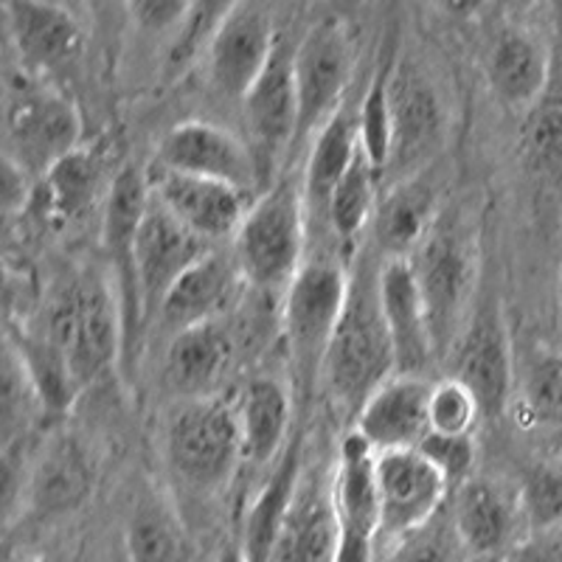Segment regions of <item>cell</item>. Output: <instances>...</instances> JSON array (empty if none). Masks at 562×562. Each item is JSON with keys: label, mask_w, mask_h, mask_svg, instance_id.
<instances>
[{"label": "cell", "mask_w": 562, "mask_h": 562, "mask_svg": "<svg viewBox=\"0 0 562 562\" xmlns=\"http://www.w3.org/2000/svg\"><path fill=\"white\" fill-rule=\"evenodd\" d=\"M380 265L383 259L374 248L355 259L349 295L321 369L333 403L355 416L371 391L396 374L394 344L380 304Z\"/></svg>", "instance_id": "6da1fadb"}, {"label": "cell", "mask_w": 562, "mask_h": 562, "mask_svg": "<svg viewBox=\"0 0 562 562\" xmlns=\"http://www.w3.org/2000/svg\"><path fill=\"white\" fill-rule=\"evenodd\" d=\"M43 335L65 351L79 389L97 383L124 358L122 301L113 281L97 270L70 279L48 304Z\"/></svg>", "instance_id": "7a4b0ae2"}, {"label": "cell", "mask_w": 562, "mask_h": 562, "mask_svg": "<svg viewBox=\"0 0 562 562\" xmlns=\"http://www.w3.org/2000/svg\"><path fill=\"white\" fill-rule=\"evenodd\" d=\"M234 243V259L245 284L262 293H284L301 270L307 243V205L304 186L295 180L265 189L250 203Z\"/></svg>", "instance_id": "3957f363"}, {"label": "cell", "mask_w": 562, "mask_h": 562, "mask_svg": "<svg viewBox=\"0 0 562 562\" xmlns=\"http://www.w3.org/2000/svg\"><path fill=\"white\" fill-rule=\"evenodd\" d=\"M164 459L178 484L214 495L245 461L237 405L223 396L183 400L164 430Z\"/></svg>", "instance_id": "277c9868"}, {"label": "cell", "mask_w": 562, "mask_h": 562, "mask_svg": "<svg viewBox=\"0 0 562 562\" xmlns=\"http://www.w3.org/2000/svg\"><path fill=\"white\" fill-rule=\"evenodd\" d=\"M346 295H349V270L340 259L329 256L307 259L284 290L281 329L288 340L295 378L304 389L321 378Z\"/></svg>", "instance_id": "5b68a950"}, {"label": "cell", "mask_w": 562, "mask_h": 562, "mask_svg": "<svg viewBox=\"0 0 562 562\" xmlns=\"http://www.w3.org/2000/svg\"><path fill=\"white\" fill-rule=\"evenodd\" d=\"M82 119L63 90L20 77L7 93V153L9 164L29 178H43L54 164L79 149Z\"/></svg>", "instance_id": "8992f818"}, {"label": "cell", "mask_w": 562, "mask_h": 562, "mask_svg": "<svg viewBox=\"0 0 562 562\" xmlns=\"http://www.w3.org/2000/svg\"><path fill=\"white\" fill-rule=\"evenodd\" d=\"M391 155L383 183L428 172L448 133V115L428 70L416 59H391L389 70Z\"/></svg>", "instance_id": "52a82bcc"}, {"label": "cell", "mask_w": 562, "mask_h": 562, "mask_svg": "<svg viewBox=\"0 0 562 562\" xmlns=\"http://www.w3.org/2000/svg\"><path fill=\"white\" fill-rule=\"evenodd\" d=\"M411 265L428 307L436 355H441L467 324L464 313L475 284L473 243L453 220L439 217L425 243L411 256Z\"/></svg>", "instance_id": "ba28073f"}, {"label": "cell", "mask_w": 562, "mask_h": 562, "mask_svg": "<svg viewBox=\"0 0 562 562\" xmlns=\"http://www.w3.org/2000/svg\"><path fill=\"white\" fill-rule=\"evenodd\" d=\"M299 135L295 144L318 133L340 108L355 77V43L344 20L324 18L307 29L293 54Z\"/></svg>", "instance_id": "9c48e42d"}, {"label": "cell", "mask_w": 562, "mask_h": 562, "mask_svg": "<svg viewBox=\"0 0 562 562\" xmlns=\"http://www.w3.org/2000/svg\"><path fill=\"white\" fill-rule=\"evenodd\" d=\"M149 205V178L140 169L124 167L110 183L108 205H104L102 245L108 256L110 276H113L115 293L122 301L124 318V366H133L138 349L140 329L147 324L144 304L138 290V262H135V243L144 211Z\"/></svg>", "instance_id": "30bf717a"}, {"label": "cell", "mask_w": 562, "mask_h": 562, "mask_svg": "<svg viewBox=\"0 0 562 562\" xmlns=\"http://www.w3.org/2000/svg\"><path fill=\"white\" fill-rule=\"evenodd\" d=\"M380 498V546L391 549L439 518L448 498V479L416 448L374 453Z\"/></svg>", "instance_id": "8fae6325"}, {"label": "cell", "mask_w": 562, "mask_h": 562, "mask_svg": "<svg viewBox=\"0 0 562 562\" xmlns=\"http://www.w3.org/2000/svg\"><path fill=\"white\" fill-rule=\"evenodd\" d=\"M453 374L473 391L484 419H498L515 391V358L498 307L484 304L470 315L453 349Z\"/></svg>", "instance_id": "7c38bea8"}, {"label": "cell", "mask_w": 562, "mask_h": 562, "mask_svg": "<svg viewBox=\"0 0 562 562\" xmlns=\"http://www.w3.org/2000/svg\"><path fill=\"white\" fill-rule=\"evenodd\" d=\"M155 167L223 180L248 194H254L262 180L254 149L245 147L234 133L209 122H183L169 130L158 144Z\"/></svg>", "instance_id": "4fadbf2b"}, {"label": "cell", "mask_w": 562, "mask_h": 562, "mask_svg": "<svg viewBox=\"0 0 562 562\" xmlns=\"http://www.w3.org/2000/svg\"><path fill=\"white\" fill-rule=\"evenodd\" d=\"M214 245L200 239L198 234L180 225L149 192V205L144 211L135 243V262H138V290L144 304V318H158L160 304L167 299L175 281L186 270L209 256Z\"/></svg>", "instance_id": "5bb4252c"}, {"label": "cell", "mask_w": 562, "mask_h": 562, "mask_svg": "<svg viewBox=\"0 0 562 562\" xmlns=\"http://www.w3.org/2000/svg\"><path fill=\"white\" fill-rule=\"evenodd\" d=\"M149 192L180 225L198 234L209 245L237 237L239 225L250 209V194L223 180L172 172L155 167Z\"/></svg>", "instance_id": "9a60e30c"}, {"label": "cell", "mask_w": 562, "mask_h": 562, "mask_svg": "<svg viewBox=\"0 0 562 562\" xmlns=\"http://www.w3.org/2000/svg\"><path fill=\"white\" fill-rule=\"evenodd\" d=\"M450 520L470 560L504 562L526 537L518 490L498 481L467 479L453 490Z\"/></svg>", "instance_id": "2e32d148"}, {"label": "cell", "mask_w": 562, "mask_h": 562, "mask_svg": "<svg viewBox=\"0 0 562 562\" xmlns=\"http://www.w3.org/2000/svg\"><path fill=\"white\" fill-rule=\"evenodd\" d=\"M279 43L273 20L254 3H239L205 45L211 88L223 99H245Z\"/></svg>", "instance_id": "e0dca14e"}, {"label": "cell", "mask_w": 562, "mask_h": 562, "mask_svg": "<svg viewBox=\"0 0 562 562\" xmlns=\"http://www.w3.org/2000/svg\"><path fill=\"white\" fill-rule=\"evenodd\" d=\"M430 383L422 374H391L355 416V434L374 453L419 448L430 434Z\"/></svg>", "instance_id": "ac0fdd59"}, {"label": "cell", "mask_w": 562, "mask_h": 562, "mask_svg": "<svg viewBox=\"0 0 562 562\" xmlns=\"http://www.w3.org/2000/svg\"><path fill=\"white\" fill-rule=\"evenodd\" d=\"M9 37L32 77L65 74L82 59L85 32L68 9L48 0H7Z\"/></svg>", "instance_id": "d6986e66"}, {"label": "cell", "mask_w": 562, "mask_h": 562, "mask_svg": "<svg viewBox=\"0 0 562 562\" xmlns=\"http://www.w3.org/2000/svg\"><path fill=\"white\" fill-rule=\"evenodd\" d=\"M295 48L284 37H279L273 57L265 65L262 77L256 79L248 97L243 99L245 122L254 138L256 160L279 158L299 135V97H295L293 74ZM262 169V164H259Z\"/></svg>", "instance_id": "ffe728a7"}, {"label": "cell", "mask_w": 562, "mask_h": 562, "mask_svg": "<svg viewBox=\"0 0 562 562\" xmlns=\"http://www.w3.org/2000/svg\"><path fill=\"white\" fill-rule=\"evenodd\" d=\"M380 304H383L385 326L394 344L396 371L400 374H422L436 358L434 333L419 281H416L411 259H383L380 265Z\"/></svg>", "instance_id": "44dd1931"}, {"label": "cell", "mask_w": 562, "mask_h": 562, "mask_svg": "<svg viewBox=\"0 0 562 562\" xmlns=\"http://www.w3.org/2000/svg\"><path fill=\"white\" fill-rule=\"evenodd\" d=\"M338 543L340 531L333 504V479L301 473L299 490L268 562H335Z\"/></svg>", "instance_id": "7402d4cb"}, {"label": "cell", "mask_w": 562, "mask_h": 562, "mask_svg": "<svg viewBox=\"0 0 562 562\" xmlns=\"http://www.w3.org/2000/svg\"><path fill=\"white\" fill-rule=\"evenodd\" d=\"M243 281V270L234 254L225 256L220 250H211L175 281V288L160 304L158 321L172 335L183 333L189 326L205 324V321H223L231 304L237 301Z\"/></svg>", "instance_id": "603a6c76"}, {"label": "cell", "mask_w": 562, "mask_h": 562, "mask_svg": "<svg viewBox=\"0 0 562 562\" xmlns=\"http://www.w3.org/2000/svg\"><path fill=\"white\" fill-rule=\"evenodd\" d=\"M439 220V194L428 172L385 186L371 220V248L380 259H411Z\"/></svg>", "instance_id": "cb8c5ba5"}, {"label": "cell", "mask_w": 562, "mask_h": 562, "mask_svg": "<svg viewBox=\"0 0 562 562\" xmlns=\"http://www.w3.org/2000/svg\"><path fill=\"white\" fill-rule=\"evenodd\" d=\"M234 360V340L223 321H205L172 335L167 349V383L180 400L217 396Z\"/></svg>", "instance_id": "d4e9b609"}, {"label": "cell", "mask_w": 562, "mask_h": 562, "mask_svg": "<svg viewBox=\"0 0 562 562\" xmlns=\"http://www.w3.org/2000/svg\"><path fill=\"white\" fill-rule=\"evenodd\" d=\"M486 79L501 104L531 108L549 82V54L535 34L518 23H506L492 37Z\"/></svg>", "instance_id": "484cf974"}, {"label": "cell", "mask_w": 562, "mask_h": 562, "mask_svg": "<svg viewBox=\"0 0 562 562\" xmlns=\"http://www.w3.org/2000/svg\"><path fill=\"white\" fill-rule=\"evenodd\" d=\"M93 492V464L74 439H57L34 467L26 486L29 512L40 520L77 512Z\"/></svg>", "instance_id": "4316f807"}, {"label": "cell", "mask_w": 562, "mask_h": 562, "mask_svg": "<svg viewBox=\"0 0 562 562\" xmlns=\"http://www.w3.org/2000/svg\"><path fill=\"white\" fill-rule=\"evenodd\" d=\"M360 153V115L358 110L340 108L338 113L315 133L313 149H310L307 169H304V205L307 220L315 217L326 225L329 200L344 175L355 164Z\"/></svg>", "instance_id": "83f0119b"}, {"label": "cell", "mask_w": 562, "mask_h": 562, "mask_svg": "<svg viewBox=\"0 0 562 562\" xmlns=\"http://www.w3.org/2000/svg\"><path fill=\"white\" fill-rule=\"evenodd\" d=\"M237 414L245 461L256 467L279 461L281 453L290 448V425H293L290 391L273 378H254L239 396Z\"/></svg>", "instance_id": "f1b7e54d"}, {"label": "cell", "mask_w": 562, "mask_h": 562, "mask_svg": "<svg viewBox=\"0 0 562 562\" xmlns=\"http://www.w3.org/2000/svg\"><path fill=\"white\" fill-rule=\"evenodd\" d=\"M301 473H304L301 470V448L290 445L276 461L273 475L259 490L254 504L248 506V515H245L239 543L248 554V562H268L270 549H273L281 524L288 518L290 504L295 498V490H299Z\"/></svg>", "instance_id": "f546056e"}, {"label": "cell", "mask_w": 562, "mask_h": 562, "mask_svg": "<svg viewBox=\"0 0 562 562\" xmlns=\"http://www.w3.org/2000/svg\"><path fill=\"white\" fill-rule=\"evenodd\" d=\"M7 346L26 371L29 383L40 400V408L45 414H65L70 405L77 403L82 389L74 378V369H70L65 351L52 338H45L43 333L9 326Z\"/></svg>", "instance_id": "4dcf8cb0"}, {"label": "cell", "mask_w": 562, "mask_h": 562, "mask_svg": "<svg viewBox=\"0 0 562 562\" xmlns=\"http://www.w3.org/2000/svg\"><path fill=\"white\" fill-rule=\"evenodd\" d=\"M130 562H192V540L183 520L160 495H140L127 520Z\"/></svg>", "instance_id": "1f68e13d"}, {"label": "cell", "mask_w": 562, "mask_h": 562, "mask_svg": "<svg viewBox=\"0 0 562 562\" xmlns=\"http://www.w3.org/2000/svg\"><path fill=\"white\" fill-rule=\"evenodd\" d=\"M104 183V160L88 149H74L43 175L45 217L74 223L97 203Z\"/></svg>", "instance_id": "d6a6232c"}, {"label": "cell", "mask_w": 562, "mask_h": 562, "mask_svg": "<svg viewBox=\"0 0 562 562\" xmlns=\"http://www.w3.org/2000/svg\"><path fill=\"white\" fill-rule=\"evenodd\" d=\"M520 419L529 428L562 434V355L535 346L515 369Z\"/></svg>", "instance_id": "836d02e7"}, {"label": "cell", "mask_w": 562, "mask_h": 562, "mask_svg": "<svg viewBox=\"0 0 562 562\" xmlns=\"http://www.w3.org/2000/svg\"><path fill=\"white\" fill-rule=\"evenodd\" d=\"M380 183L383 180H380V175L374 172V167H371L369 158L360 149L355 164L349 167V172L344 175V180H340L338 189L333 192L329 211H326V228L333 231L335 243L344 250L355 248V243H358L366 225L374 220Z\"/></svg>", "instance_id": "e575fe53"}, {"label": "cell", "mask_w": 562, "mask_h": 562, "mask_svg": "<svg viewBox=\"0 0 562 562\" xmlns=\"http://www.w3.org/2000/svg\"><path fill=\"white\" fill-rule=\"evenodd\" d=\"M389 70L391 59L378 68V74L371 77L369 88H366V97L360 102L358 115H360V149L369 158V164L374 167V172L380 175V180L385 178V169H389V155H391V110H389Z\"/></svg>", "instance_id": "d590c367"}, {"label": "cell", "mask_w": 562, "mask_h": 562, "mask_svg": "<svg viewBox=\"0 0 562 562\" xmlns=\"http://www.w3.org/2000/svg\"><path fill=\"white\" fill-rule=\"evenodd\" d=\"M520 512H524L526 535L551 529L562 524V470L551 464H537L526 470L518 486Z\"/></svg>", "instance_id": "8d00e7d4"}, {"label": "cell", "mask_w": 562, "mask_h": 562, "mask_svg": "<svg viewBox=\"0 0 562 562\" xmlns=\"http://www.w3.org/2000/svg\"><path fill=\"white\" fill-rule=\"evenodd\" d=\"M484 419L475 394L461 380L445 378L430 389V434L473 436Z\"/></svg>", "instance_id": "74e56055"}, {"label": "cell", "mask_w": 562, "mask_h": 562, "mask_svg": "<svg viewBox=\"0 0 562 562\" xmlns=\"http://www.w3.org/2000/svg\"><path fill=\"white\" fill-rule=\"evenodd\" d=\"M383 562H470L453 520L434 518L428 526L385 549Z\"/></svg>", "instance_id": "f35d334b"}, {"label": "cell", "mask_w": 562, "mask_h": 562, "mask_svg": "<svg viewBox=\"0 0 562 562\" xmlns=\"http://www.w3.org/2000/svg\"><path fill=\"white\" fill-rule=\"evenodd\" d=\"M524 153L537 172L562 175V97L537 104L524 130Z\"/></svg>", "instance_id": "ab89813d"}, {"label": "cell", "mask_w": 562, "mask_h": 562, "mask_svg": "<svg viewBox=\"0 0 562 562\" xmlns=\"http://www.w3.org/2000/svg\"><path fill=\"white\" fill-rule=\"evenodd\" d=\"M239 3H245V0H194L192 18H189V23H186V29L180 32V37L175 40L172 52H169V65H172V68H186V65L192 63L205 45H209L211 34L217 32L220 23H223Z\"/></svg>", "instance_id": "60d3db41"}, {"label": "cell", "mask_w": 562, "mask_h": 562, "mask_svg": "<svg viewBox=\"0 0 562 562\" xmlns=\"http://www.w3.org/2000/svg\"><path fill=\"white\" fill-rule=\"evenodd\" d=\"M422 456L448 479L450 490L464 484L467 479H473L475 467V439L473 436H445V434H428L422 439L419 448Z\"/></svg>", "instance_id": "b9f144b4"}, {"label": "cell", "mask_w": 562, "mask_h": 562, "mask_svg": "<svg viewBox=\"0 0 562 562\" xmlns=\"http://www.w3.org/2000/svg\"><path fill=\"white\" fill-rule=\"evenodd\" d=\"M194 0H127V14L135 26L149 37H167L186 29L192 18Z\"/></svg>", "instance_id": "7bdbcfd3"}, {"label": "cell", "mask_w": 562, "mask_h": 562, "mask_svg": "<svg viewBox=\"0 0 562 562\" xmlns=\"http://www.w3.org/2000/svg\"><path fill=\"white\" fill-rule=\"evenodd\" d=\"M504 562H562V524L529 531Z\"/></svg>", "instance_id": "ee69618b"}, {"label": "cell", "mask_w": 562, "mask_h": 562, "mask_svg": "<svg viewBox=\"0 0 562 562\" xmlns=\"http://www.w3.org/2000/svg\"><path fill=\"white\" fill-rule=\"evenodd\" d=\"M88 7L97 18L99 29L108 34L119 32V23L127 14V0H88Z\"/></svg>", "instance_id": "f6af8a7d"}, {"label": "cell", "mask_w": 562, "mask_h": 562, "mask_svg": "<svg viewBox=\"0 0 562 562\" xmlns=\"http://www.w3.org/2000/svg\"><path fill=\"white\" fill-rule=\"evenodd\" d=\"M492 0H436V7L453 20H475Z\"/></svg>", "instance_id": "bcb514c9"}, {"label": "cell", "mask_w": 562, "mask_h": 562, "mask_svg": "<svg viewBox=\"0 0 562 562\" xmlns=\"http://www.w3.org/2000/svg\"><path fill=\"white\" fill-rule=\"evenodd\" d=\"M217 562H248V554H245V549L239 540H228V543L220 549Z\"/></svg>", "instance_id": "7dc6e473"}, {"label": "cell", "mask_w": 562, "mask_h": 562, "mask_svg": "<svg viewBox=\"0 0 562 562\" xmlns=\"http://www.w3.org/2000/svg\"><path fill=\"white\" fill-rule=\"evenodd\" d=\"M498 3L506 14H512V18H524V14H529L540 0H498Z\"/></svg>", "instance_id": "c3c4849f"}, {"label": "cell", "mask_w": 562, "mask_h": 562, "mask_svg": "<svg viewBox=\"0 0 562 562\" xmlns=\"http://www.w3.org/2000/svg\"><path fill=\"white\" fill-rule=\"evenodd\" d=\"M560 299H562V276H560Z\"/></svg>", "instance_id": "681fc988"}]
</instances>
